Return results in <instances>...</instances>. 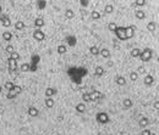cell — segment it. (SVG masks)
Wrapping results in <instances>:
<instances>
[{
    "label": "cell",
    "mask_w": 159,
    "mask_h": 135,
    "mask_svg": "<svg viewBox=\"0 0 159 135\" xmlns=\"http://www.w3.org/2000/svg\"><path fill=\"white\" fill-rule=\"evenodd\" d=\"M33 38L37 41H43L45 39V34L43 33L41 29H36L34 32H33Z\"/></svg>",
    "instance_id": "5"
},
{
    "label": "cell",
    "mask_w": 159,
    "mask_h": 135,
    "mask_svg": "<svg viewBox=\"0 0 159 135\" xmlns=\"http://www.w3.org/2000/svg\"><path fill=\"white\" fill-rule=\"evenodd\" d=\"M3 39L5 41H10L12 39V33L11 32H9V31H5L4 33H3Z\"/></svg>",
    "instance_id": "23"
},
{
    "label": "cell",
    "mask_w": 159,
    "mask_h": 135,
    "mask_svg": "<svg viewBox=\"0 0 159 135\" xmlns=\"http://www.w3.org/2000/svg\"><path fill=\"white\" fill-rule=\"evenodd\" d=\"M114 12V6L113 5H110V4H108V5H105V7H104V14L107 15H110Z\"/></svg>",
    "instance_id": "25"
},
{
    "label": "cell",
    "mask_w": 159,
    "mask_h": 135,
    "mask_svg": "<svg viewBox=\"0 0 159 135\" xmlns=\"http://www.w3.org/2000/svg\"><path fill=\"white\" fill-rule=\"evenodd\" d=\"M27 115L29 116V117H37V116L39 115V111H38L37 107H34V106H29V107L27 108Z\"/></svg>",
    "instance_id": "9"
},
{
    "label": "cell",
    "mask_w": 159,
    "mask_h": 135,
    "mask_svg": "<svg viewBox=\"0 0 159 135\" xmlns=\"http://www.w3.org/2000/svg\"><path fill=\"white\" fill-rule=\"evenodd\" d=\"M56 51H58V54H59V55L66 54V51H67V47L65 46V45H59V46L56 47Z\"/></svg>",
    "instance_id": "27"
},
{
    "label": "cell",
    "mask_w": 159,
    "mask_h": 135,
    "mask_svg": "<svg viewBox=\"0 0 159 135\" xmlns=\"http://www.w3.org/2000/svg\"><path fill=\"white\" fill-rule=\"evenodd\" d=\"M116 28H118V24H116L115 22H110V23L108 24V29H109L110 32H113V33L116 31Z\"/></svg>",
    "instance_id": "30"
},
{
    "label": "cell",
    "mask_w": 159,
    "mask_h": 135,
    "mask_svg": "<svg viewBox=\"0 0 159 135\" xmlns=\"http://www.w3.org/2000/svg\"><path fill=\"white\" fill-rule=\"evenodd\" d=\"M135 17H136L137 20H145L146 18V12L143 11V10L138 9V10L135 11Z\"/></svg>",
    "instance_id": "13"
},
{
    "label": "cell",
    "mask_w": 159,
    "mask_h": 135,
    "mask_svg": "<svg viewBox=\"0 0 159 135\" xmlns=\"http://www.w3.org/2000/svg\"><path fill=\"white\" fill-rule=\"evenodd\" d=\"M44 103H45V106H47L48 108H53L54 107V105H55V101H54L53 97H45Z\"/></svg>",
    "instance_id": "17"
},
{
    "label": "cell",
    "mask_w": 159,
    "mask_h": 135,
    "mask_svg": "<svg viewBox=\"0 0 159 135\" xmlns=\"http://www.w3.org/2000/svg\"><path fill=\"white\" fill-rule=\"evenodd\" d=\"M148 123H149V119L147 118V117H142L138 122V125L141 127L142 129H146L147 128V125H148Z\"/></svg>",
    "instance_id": "14"
},
{
    "label": "cell",
    "mask_w": 159,
    "mask_h": 135,
    "mask_svg": "<svg viewBox=\"0 0 159 135\" xmlns=\"http://www.w3.org/2000/svg\"><path fill=\"white\" fill-rule=\"evenodd\" d=\"M20 54H19V52H16V51H14V52H12V54L10 55V59H12V60H15V61H19L20 60Z\"/></svg>",
    "instance_id": "36"
},
{
    "label": "cell",
    "mask_w": 159,
    "mask_h": 135,
    "mask_svg": "<svg viewBox=\"0 0 159 135\" xmlns=\"http://www.w3.org/2000/svg\"><path fill=\"white\" fill-rule=\"evenodd\" d=\"M99 55H100L102 57H104V59H109V57H110V51H109L107 47H103V49L99 50Z\"/></svg>",
    "instance_id": "16"
},
{
    "label": "cell",
    "mask_w": 159,
    "mask_h": 135,
    "mask_svg": "<svg viewBox=\"0 0 159 135\" xmlns=\"http://www.w3.org/2000/svg\"><path fill=\"white\" fill-rule=\"evenodd\" d=\"M153 106H154V108H155V110H159V101H158V100L154 102V105H153Z\"/></svg>",
    "instance_id": "43"
},
{
    "label": "cell",
    "mask_w": 159,
    "mask_h": 135,
    "mask_svg": "<svg viewBox=\"0 0 159 135\" xmlns=\"http://www.w3.org/2000/svg\"><path fill=\"white\" fill-rule=\"evenodd\" d=\"M25 28H26L25 22H22V21H16L15 22V29L16 31H23Z\"/></svg>",
    "instance_id": "20"
},
{
    "label": "cell",
    "mask_w": 159,
    "mask_h": 135,
    "mask_svg": "<svg viewBox=\"0 0 159 135\" xmlns=\"http://www.w3.org/2000/svg\"><path fill=\"white\" fill-rule=\"evenodd\" d=\"M80 12H81V16H82V20H84V18H86V16L88 15L87 10H84V9H81V10H80Z\"/></svg>",
    "instance_id": "40"
},
{
    "label": "cell",
    "mask_w": 159,
    "mask_h": 135,
    "mask_svg": "<svg viewBox=\"0 0 159 135\" xmlns=\"http://www.w3.org/2000/svg\"><path fill=\"white\" fill-rule=\"evenodd\" d=\"M14 91L16 95H19L22 93V87H20V85H15L14 87Z\"/></svg>",
    "instance_id": "39"
},
{
    "label": "cell",
    "mask_w": 159,
    "mask_h": 135,
    "mask_svg": "<svg viewBox=\"0 0 159 135\" xmlns=\"http://www.w3.org/2000/svg\"><path fill=\"white\" fill-rule=\"evenodd\" d=\"M4 87H5V89H6L7 91H11V90H14L15 85H14V83H12V82H6Z\"/></svg>",
    "instance_id": "31"
},
{
    "label": "cell",
    "mask_w": 159,
    "mask_h": 135,
    "mask_svg": "<svg viewBox=\"0 0 159 135\" xmlns=\"http://www.w3.org/2000/svg\"><path fill=\"white\" fill-rule=\"evenodd\" d=\"M104 73H105V71H104V68L102 66H97L96 69H94V75L96 77H102Z\"/></svg>",
    "instance_id": "18"
},
{
    "label": "cell",
    "mask_w": 159,
    "mask_h": 135,
    "mask_svg": "<svg viewBox=\"0 0 159 135\" xmlns=\"http://www.w3.org/2000/svg\"><path fill=\"white\" fill-rule=\"evenodd\" d=\"M135 6L137 7H142L146 5V0H135V4H133Z\"/></svg>",
    "instance_id": "34"
},
{
    "label": "cell",
    "mask_w": 159,
    "mask_h": 135,
    "mask_svg": "<svg viewBox=\"0 0 159 135\" xmlns=\"http://www.w3.org/2000/svg\"><path fill=\"white\" fill-rule=\"evenodd\" d=\"M151 130H148V129H143L142 131H141V135H151Z\"/></svg>",
    "instance_id": "42"
},
{
    "label": "cell",
    "mask_w": 159,
    "mask_h": 135,
    "mask_svg": "<svg viewBox=\"0 0 159 135\" xmlns=\"http://www.w3.org/2000/svg\"><path fill=\"white\" fill-rule=\"evenodd\" d=\"M139 54H141V50L138 47H133L131 50V52H130L131 57H139Z\"/></svg>",
    "instance_id": "26"
},
{
    "label": "cell",
    "mask_w": 159,
    "mask_h": 135,
    "mask_svg": "<svg viewBox=\"0 0 159 135\" xmlns=\"http://www.w3.org/2000/svg\"><path fill=\"white\" fill-rule=\"evenodd\" d=\"M157 26H158V24H157V23H155L154 21L149 22V23L147 24V29H148V32H152V33H153V32H154V31L157 29Z\"/></svg>",
    "instance_id": "22"
},
{
    "label": "cell",
    "mask_w": 159,
    "mask_h": 135,
    "mask_svg": "<svg viewBox=\"0 0 159 135\" xmlns=\"http://www.w3.org/2000/svg\"><path fill=\"white\" fill-rule=\"evenodd\" d=\"M151 135H155V134H151Z\"/></svg>",
    "instance_id": "45"
},
{
    "label": "cell",
    "mask_w": 159,
    "mask_h": 135,
    "mask_svg": "<svg viewBox=\"0 0 159 135\" xmlns=\"http://www.w3.org/2000/svg\"><path fill=\"white\" fill-rule=\"evenodd\" d=\"M137 73H138V74H146V68L143 67V66H139Z\"/></svg>",
    "instance_id": "41"
},
{
    "label": "cell",
    "mask_w": 159,
    "mask_h": 135,
    "mask_svg": "<svg viewBox=\"0 0 159 135\" xmlns=\"http://www.w3.org/2000/svg\"><path fill=\"white\" fill-rule=\"evenodd\" d=\"M82 100H83V102H91L90 93H83V94H82Z\"/></svg>",
    "instance_id": "37"
},
{
    "label": "cell",
    "mask_w": 159,
    "mask_h": 135,
    "mask_svg": "<svg viewBox=\"0 0 159 135\" xmlns=\"http://www.w3.org/2000/svg\"><path fill=\"white\" fill-rule=\"evenodd\" d=\"M115 83L118 84L119 87H124V85H126V79L122 75H116L115 77Z\"/></svg>",
    "instance_id": "12"
},
{
    "label": "cell",
    "mask_w": 159,
    "mask_h": 135,
    "mask_svg": "<svg viewBox=\"0 0 159 135\" xmlns=\"http://www.w3.org/2000/svg\"><path fill=\"white\" fill-rule=\"evenodd\" d=\"M56 93H58L56 89L53 88V87H48V88L45 89V96L47 97H53V96H55Z\"/></svg>",
    "instance_id": "11"
},
{
    "label": "cell",
    "mask_w": 159,
    "mask_h": 135,
    "mask_svg": "<svg viewBox=\"0 0 159 135\" xmlns=\"http://www.w3.org/2000/svg\"><path fill=\"white\" fill-rule=\"evenodd\" d=\"M103 97V95L100 91L98 90H93L92 93H90V100L91 101H97V100H100Z\"/></svg>",
    "instance_id": "6"
},
{
    "label": "cell",
    "mask_w": 159,
    "mask_h": 135,
    "mask_svg": "<svg viewBox=\"0 0 159 135\" xmlns=\"http://www.w3.org/2000/svg\"><path fill=\"white\" fill-rule=\"evenodd\" d=\"M96 118H97V122L100 123V124H107L109 122V116L107 115L105 112H99Z\"/></svg>",
    "instance_id": "3"
},
{
    "label": "cell",
    "mask_w": 159,
    "mask_h": 135,
    "mask_svg": "<svg viewBox=\"0 0 159 135\" xmlns=\"http://www.w3.org/2000/svg\"><path fill=\"white\" fill-rule=\"evenodd\" d=\"M114 33L116 34V37H118L119 40H121V41L126 40V35H125V33H126V27H119L118 26L116 31H115Z\"/></svg>",
    "instance_id": "2"
},
{
    "label": "cell",
    "mask_w": 159,
    "mask_h": 135,
    "mask_svg": "<svg viewBox=\"0 0 159 135\" xmlns=\"http://www.w3.org/2000/svg\"><path fill=\"white\" fill-rule=\"evenodd\" d=\"M143 83H145V85H147V87L152 85L153 83H154V77H153L152 74H146L145 79H143Z\"/></svg>",
    "instance_id": "10"
},
{
    "label": "cell",
    "mask_w": 159,
    "mask_h": 135,
    "mask_svg": "<svg viewBox=\"0 0 159 135\" xmlns=\"http://www.w3.org/2000/svg\"><path fill=\"white\" fill-rule=\"evenodd\" d=\"M65 17H66V20H72V18L75 17V12H74V10H71V9H66V10H65Z\"/></svg>",
    "instance_id": "19"
},
{
    "label": "cell",
    "mask_w": 159,
    "mask_h": 135,
    "mask_svg": "<svg viewBox=\"0 0 159 135\" xmlns=\"http://www.w3.org/2000/svg\"><path fill=\"white\" fill-rule=\"evenodd\" d=\"M91 18H92V20H94V21L100 20V14H99L98 11L94 10V11H92V12H91Z\"/></svg>",
    "instance_id": "28"
},
{
    "label": "cell",
    "mask_w": 159,
    "mask_h": 135,
    "mask_svg": "<svg viewBox=\"0 0 159 135\" xmlns=\"http://www.w3.org/2000/svg\"><path fill=\"white\" fill-rule=\"evenodd\" d=\"M76 111L78 113H83V112H86V105L81 102V103H77L76 105Z\"/></svg>",
    "instance_id": "24"
},
{
    "label": "cell",
    "mask_w": 159,
    "mask_h": 135,
    "mask_svg": "<svg viewBox=\"0 0 159 135\" xmlns=\"http://www.w3.org/2000/svg\"><path fill=\"white\" fill-rule=\"evenodd\" d=\"M135 29H136L135 26H129V27H126V33H125V35H126V40H129V39L133 38Z\"/></svg>",
    "instance_id": "8"
},
{
    "label": "cell",
    "mask_w": 159,
    "mask_h": 135,
    "mask_svg": "<svg viewBox=\"0 0 159 135\" xmlns=\"http://www.w3.org/2000/svg\"><path fill=\"white\" fill-rule=\"evenodd\" d=\"M5 51H6L9 55H11L12 52L15 51V47H14V45H11V44H7V46L5 47Z\"/></svg>",
    "instance_id": "32"
},
{
    "label": "cell",
    "mask_w": 159,
    "mask_h": 135,
    "mask_svg": "<svg viewBox=\"0 0 159 135\" xmlns=\"http://www.w3.org/2000/svg\"><path fill=\"white\" fill-rule=\"evenodd\" d=\"M1 11H3V7H1V5H0V14H1Z\"/></svg>",
    "instance_id": "44"
},
{
    "label": "cell",
    "mask_w": 159,
    "mask_h": 135,
    "mask_svg": "<svg viewBox=\"0 0 159 135\" xmlns=\"http://www.w3.org/2000/svg\"><path fill=\"white\" fill-rule=\"evenodd\" d=\"M90 52L93 55V56H97V55H99V47L98 46H91Z\"/></svg>",
    "instance_id": "29"
},
{
    "label": "cell",
    "mask_w": 159,
    "mask_h": 135,
    "mask_svg": "<svg viewBox=\"0 0 159 135\" xmlns=\"http://www.w3.org/2000/svg\"><path fill=\"white\" fill-rule=\"evenodd\" d=\"M0 22H1L3 27H5V28L11 26V21H10V18H9L7 15H1V16H0Z\"/></svg>",
    "instance_id": "7"
},
{
    "label": "cell",
    "mask_w": 159,
    "mask_h": 135,
    "mask_svg": "<svg viewBox=\"0 0 159 135\" xmlns=\"http://www.w3.org/2000/svg\"><path fill=\"white\" fill-rule=\"evenodd\" d=\"M152 57H153V51L152 49H149V47H146L145 50L141 51V54H139V59L143 62H148Z\"/></svg>",
    "instance_id": "1"
},
{
    "label": "cell",
    "mask_w": 159,
    "mask_h": 135,
    "mask_svg": "<svg viewBox=\"0 0 159 135\" xmlns=\"http://www.w3.org/2000/svg\"><path fill=\"white\" fill-rule=\"evenodd\" d=\"M122 105H124L125 110H129V108H131L132 106H133V103H132V101H131V99H124Z\"/></svg>",
    "instance_id": "21"
},
{
    "label": "cell",
    "mask_w": 159,
    "mask_h": 135,
    "mask_svg": "<svg viewBox=\"0 0 159 135\" xmlns=\"http://www.w3.org/2000/svg\"><path fill=\"white\" fill-rule=\"evenodd\" d=\"M20 71L21 72H28L29 71V65L28 63H22L20 66Z\"/></svg>",
    "instance_id": "33"
},
{
    "label": "cell",
    "mask_w": 159,
    "mask_h": 135,
    "mask_svg": "<svg viewBox=\"0 0 159 135\" xmlns=\"http://www.w3.org/2000/svg\"><path fill=\"white\" fill-rule=\"evenodd\" d=\"M45 24V22H44V20L42 18V17H37L34 20V26L37 29H39V28H42L43 26Z\"/></svg>",
    "instance_id": "15"
},
{
    "label": "cell",
    "mask_w": 159,
    "mask_h": 135,
    "mask_svg": "<svg viewBox=\"0 0 159 135\" xmlns=\"http://www.w3.org/2000/svg\"><path fill=\"white\" fill-rule=\"evenodd\" d=\"M7 66H9V71H10V73H12V72H16L17 71V68H19V66H17V61L12 60V59H7Z\"/></svg>",
    "instance_id": "4"
},
{
    "label": "cell",
    "mask_w": 159,
    "mask_h": 135,
    "mask_svg": "<svg viewBox=\"0 0 159 135\" xmlns=\"http://www.w3.org/2000/svg\"><path fill=\"white\" fill-rule=\"evenodd\" d=\"M16 96H17V95L15 94L14 90H11V91H7V96H6V97L9 99V100H12V99H15Z\"/></svg>",
    "instance_id": "38"
},
{
    "label": "cell",
    "mask_w": 159,
    "mask_h": 135,
    "mask_svg": "<svg viewBox=\"0 0 159 135\" xmlns=\"http://www.w3.org/2000/svg\"><path fill=\"white\" fill-rule=\"evenodd\" d=\"M130 79H131L132 82H136L138 79V73H137V72H131V73H130Z\"/></svg>",
    "instance_id": "35"
}]
</instances>
